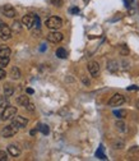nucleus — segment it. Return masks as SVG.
<instances>
[{"label": "nucleus", "instance_id": "nucleus-1", "mask_svg": "<svg viewBox=\"0 0 139 161\" xmlns=\"http://www.w3.org/2000/svg\"><path fill=\"white\" fill-rule=\"evenodd\" d=\"M22 23L29 30H40V18L36 14H27L22 18Z\"/></svg>", "mask_w": 139, "mask_h": 161}, {"label": "nucleus", "instance_id": "nucleus-2", "mask_svg": "<svg viewBox=\"0 0 139 161\" xmlns=\"http://www.w3.org/2000/svg\"><path fill=\"white\" fill-rule=\"evenodd\" d=\"M15 114H17V107L14 106H7L4 107V110L2 112V116H0V119L2 120H9V119H13V118L15 116Z\"/></svg>", "mask_w": 139, "mask_h": 161}, {"label": "nucleus", "instance_id": "nucleus-3", "mask_svg": "<svg viewBox=\"0 0 139 161\" xmlns=\"http://www.w3.org/2000/svg\"><path fill=\"white\" fill-rule=\"evenodd\" d=\"M46 26H47V28H50V30H57L63 26V19L59 17H50L46 21Z\"/></svg>", "mask_w": 139, "mask_h": 161}, {"label": "nucleus", "instance_id": "nucleus-4", "mask_svg": "<svg viewBox=\"0 0 139 161\" xmlns=\"http://www.w3.org/2000/svg\"><path fill=\"white\" fill-rule=\"evenodd\" d=\"M10 37H12V30H10V27L7 26L5 23H0V39L7 41Z\"/></svg>", "mask_w": 139, "mask_h": 161}, {"label": "nucleus", "instance_id": "nucleus-5", "mask_svg": "<svg viewBox=\"0 0 139 161\" xmlns=\"http://www.w3.org/2000/svg\"><path fill=\"white\" fill-rule=\"evenodd\" d=\"M0 12L8 18H14L15 14H17L15 13V9L10 4H5V5H3V7H0Z\"/></svg>", "mask_w": 139, "mask_h": 161}, {"label": "nucleus", "instance_id": "nucleus-6", "mask_svg": "<svg viewBox=\"0 0 139 161\" xmlns=\"http://www.w3.org/2000/svg\"><path fill=\"white\" fill-rule=\"evenodd\" d=\"M125 103V99H124V96L120 95V93H115L112 97L110 99L109 101V105L110 106H121L122 104Z\"/></svg>", "mask_w": 139, "mask_h": 161}, {"label": "nucleus", "instance_id": "nucleus-7", "mask_svg": "<svg viewBox=\"0 0 139 161\" xmlns=\"http://www.w3.org/2000/svg\"><path fill=\"white\" fill-rule=\"evenodd\" d=\"M12 124L17 128V129H20V128H26V127H27L28 120L26 119V118H23V116H14Z\"/></svg>", "mask_w": 139, "mask_h": 161}, {"label": "nucleus", "instance_id": "nucleus-8", "mask_svg": "<svg viewBox=\"0 0 139 161\" xmlns=\"http://www.w3.org/2000/svg\"><path fill=\"white\" fill-rule=\"evenodd\" d=\"M64 36L61 32H57V31H52L50 32V33H47V40H49L50 42H54V44H57V42L63 41Z\"/></svg>", "mask_w": 139, "mask_h": 161}, {"label": "nucleus", "instance_id": "nucleus-9", "mask_svg": "<svg viewBox=\"0 0 139 161\" xmlns=\"http://www.w3.org/2000/svg\"><path fill=\"white\" fill-rule=\"evenodd\" d=\"M17 128H15L13 124L12 125H7V127H4L3 128V131H2V136L4 138H10V137H13L15 133H17Z\"/></svg>", "mask_w": 139, "mask_h": 161}, {"label": "nucleus", "instance_id": "nucleus-10", "mask_svg": "<svg viewBox=\"0 0 139 161\" xmlns=\"http://www.w3.org/2000/svg\"><path fill=\"white\" fill-rule=\"evenodd\" d=\"M88 72L92 74L93 77H97V74L100 73V65L97 62H91L88 64Z\"/></svg>", "mask_w": 139, "mask_h": 161}, {"label": "nucleus", "instance_id": "nucleus-11", "mask_svg": "<svg viewBox=\"0 0 139 161\" xmlns=\"http://www.w3.org/2000/svg\"><path fill=\"white\" fill-rule=\"evenodd\" d=\"M8 152L12 155V156L17 157V156H19V155H20V150H19V147L15 146V144H9V146H8Z\"/></svg>", "mask_w": 139, "mask_h": 161}, {"label": "nucleus", "instance_id": "nucleus-12", "mask_svg": "<svg viewBox=\"0 0 139 161\" xmlns=\"http://www.w3.org/2000/svg\"><path fill=\"white\" fill-rule=\"evenodd\" d=\"M22 28H23L22 22H19V21H14L10 30H12V32H14V33H20V32H22Z\"/></svg>", "mask_w": 139, "mask_h": 161}, {"label": "nucleus", "instance_id": "nucleus-13", "mask_svg": "<svg viewBox=\"0 0 139 161\" xmlns=\"http://www.w3.org/2000/svg\"><path fill=\"white\" fill-rule=\"evenodd\" d=\"M10 49L8 46H5V45H0V58H9L10 55Z\"/></svg>", "mask_w": 139, "mask_h": 161}, {"label": "nucleus", "instance_id": "nucleus-14", "mask_svg": "<svg viewBox=\"0 0 139 161\" xmlns=\"http://www.w3.org/2000/svg\"><path fill=\"white\" fill-rule=\"evenodd\" d=\"M28 103H29L28 96L22 95V96H19V97H17V104L20 105V106H24V107H26V105H27Z\"/></svg>", "mask_w": 139, "mask_h": 161}, {"label": "nucleus", "instance_id": "nucleus-15", "mask_svg": "<svg viewBox=\"0 0 139 161\" xmlns=\"http://www.w3.org/2000/svg\"><path fill=\"white\" fill-rule=\"evenodd\" d=\"M13 92H14L13 86L10 84V83H5V84H4V95L9 97V96H12V95H13Z\"/></svg>", "mask_w": 139, "mask_h": 161}, {"label": "nucleus", "instance_id": "nucleus-16", "mask_svg": "<svg viewBox=\"0 0 139 161\" xmlns=\"http://www.w3.org/2000/svg\"><path fill=\"white\" fill-rule=\"evenodd\" d=\"M112 147L115 150H121L125 147V143L122 139H114V142H112Z\"/></svg>", "mask_w": 139, "mask_h": 161}, {"label": "nucleus", "instance_id": "nucleus-17", "mask_svg": "<svg viewBox=\"0 0 139 161\" xmlns=\"http://www.w3.org/2000/svg\"><path fill=\"white\" fill-rule=\"evenodd\" d=\"M10 77H12L13 79H19L20 78V71L17 67L12 68V71H10Z\"/></svg>", "mask_w": 139, "mask_h": 161}, {"label": "nucleus", "instance_id": "nucleus-18", "mask_svg": "<svg viewBox=\"0 0 139 161\" xmlns=\"http://www.w3.org/2000/svg\"><path fill=\"white\" fill-rule=\"evenodd\" d=\"M56 56L60 58V59H65L68 56V52H66V50L64 49V47H59V49L56 50Z\"/></svg>", "mask_w": 139, "mask_h": 161}, {"label": "nucleus", "instance_id": "nucleus-19", "mask_svg": "<svg viewBox=\"0 0 139 161\" xmlns=\"http://www.w3.org/2000/svg\"><path fill=\"white\" fill-rule=\"evenodd\" d=\"M115 127H116V129L119 131V132H126V125H125V123L124 122H121V120H117L116 122V124H115Z\"/></svg>", "mask_w": 139, "mask_h": 161}, {"label": "nucleus", "instance_id": "nucleus-20", "mask_svg": "<svg viewBox=\"0 0 139 161\" xmlns=\"http://www.w3.org/2000/svg\"><path fill=\"white\" fill-rule=\"evenodd\" d=\"M39 131L42 133V134H45V136H47V134L50 133V128L47 124H40L39 125Z\"/></svg>", "mask_w": 139, "mask_h": 161}, {"label": "nucleus", "instance_id": "nucleus-21", "mask_svg": "<svg viewBox=\"0 0 139 161\" xmlns=\"http://www.w3.org/2000/svg\"><path fill=\"white\" fill-rule=\"evenodd\" d=\"M9 105V100H8V96H0V107L4 109V107H7Z\"/></svg>", "mask_w": 139, "mask_h": 161}, {"label": "nucleus", "instance_id": "nucleus-22", "mask_svg": "<svg viewBox=\"0 0 139 161\" xmlns=\"http://www.w3.org/2000/svg\"><path fill=\"white\" fill-rule=\"evenodd\" d=\"M107 69L110 72H116L117 71V62H115V60H111V62H109V64H107Z\"/></svg>", "mask_w": 139, "mask_h": 161}, {"label": "nucleus", "instance_id": "nucleus-23", "mask_svg": "<svg viewBox=\"0 0 139 161\" xmlns=\"http://www.w3.org/2000/svg\"><path fill=\"white\" fill-rule=\"evenodd\" d=\"M96 156H97L98 159H101V160L107 159V157H106V155L103 153V146H102V144H101V146H100V148L97 150V151H96Z\"/></svg>", "mask_w": 139, "mask_h": 161}, {"label": "nucleus", "instance_id": "nucleus-24", "mask_svg": "<svg viewBox=\"0 0 139 161\" xmlns=\"http://www.w3.org/2000/svg\"><path fill=\"white\" fill-rule=\"evenodd\" d=\"M119 51H120V54L121 55H128L129 54V49H128V45H125V44H121L120 46H119Z\"/></svg>", "mask_w": 139, "mask_h": 161}, {"label": "nucleus", "instance_id": "nucleus-25", "mask_svg": "<svg viewBox=\"0 0 139 161\" xmlns=\"http://www.w3.org/2000/svg\"><path fill=\"white\" fill-rule=\"evenodd\" d=\"M126 110H115L114 115H116V118H125L126 116Z\"/></svg>", "mask_w": 139, "mask_h": 161}, {"label": "nucleus", "instance_id": "nucleus-26", "mask_svg": "<svg viewBox=\"0 0 139 161\" xmlns=\"http://www.w3.org/2000/svg\"><path fill=\"white\" fill-rule=\"evenodd\" d=\"M9 64V58H0V68H5Z\"/></svg>", "mask_w": 139, "mask_h": 161}, {"label": "nucleus", "instance_id": "nucleus-27", "mask_svg": "<svg viewBox=\"0 0 139 161\" xmlns=\"http://www.w3.org/2000/svg\"><path fill=\"white\" fill-rule=\"evenodd\" d=\"M8 160V153L5 151H0V161H5Z\"/></svg>", "mask_w": 139, "mask_h": 161}, {"label": "nucleus", "instance_id": "nucleus-28", "mask_svg": "<svg viewBox=\"0 0 139 161\" xmlns=\"http://www.w3.org/2000/svg\"><path fill=\"white\" fill-rule=\"evenodd\" d=\"M51 4L59 8V7H61L63 5V0H51Z\"/></svg>", "mask_w": 139, "mask_h": 161}, {"label": "nucleus", "instance_id": "nucleus-29", "mask_svg": "<svg viewBox=\"0 0 139 161\" xmlns=\"http://www.w3.org/2000/svg\"><path fill=\"white\" fill-rule=\"evenodd\" d=\"M26 109H27L28 111H33L35 110V105L32 104V103H28L27 105H26Z\"/></svg>", "mask_w": 139, "mask_h": 161}, {"label": "nucleus", "instance_id": "nucleus-30", "mask_svg": "<svg viewBox=\"0 0 139 161\" xmlns=\"http://www.w3.org/2000/svg\"><path fill=\"white\" fill-rule=\"evenodd\" d=\"M5 77H7V73H5V71H4L3 68H0V80L4 79Z\"/></svg>", "mask_w": 139, "mask_h": 161}, {"label": "nucleus", "instance_id": "nucleus-31", "mask_svg": "<svg viewBox=\"0 0 139 161\" xmlns=\"http://www.w3.org/2000/svg\"><path fill=\"white\" fill-rule=\"evenodd\" d=\"M70 13H72V14H77V13H79V9H78L77 7H74V8L70 9Z\"/></svg>", "mask_w": 139, "mask_h": 161}, {"label": "nucleus", "instance_id": "nucleus-32", "mask_svg": "<svg viewBox=\"0 0 139 161\" xmlns=\"http://www.w3.org/2000/svg\"><path fill=\"white\" fill-rule=\"evenodd\" d=\"M126 90L128 91H134V90H139V87H138V86H130V87H128Z\"/></svg>", "mask_w": 139, "mask_h": 161}, {"label": "nucleus", "instance_id": "nucleus-33", "mask_svg": "<svg viewBox=\"0 0 139 161\" xmlns=\"http://www.w3.org/2000/svg\"><path fill=\"white\" fill-rule=\"evenodd\" d=\"M33 92H35V91H33V90H32V88H27V93L32 95V93H33Z\"/></svg>", "mask_w": 139, "mask_h": 161}, {"label": "nucleus", "instance_id": "nucleus-34", "mask_svg": "<svg viewBox=\"0 0 139 161\" xmlns=\"http://www.w3.org/2000/svg\"><path fill=\"white\" fill-rule=\"evenodd\" d=\"M36 133H37V129H33V131H31V136H35Z\"/></svg>", "mask_w": 139, "mask_h": 161}, {"label": "nucleus", "instance_id": "nucleus-35", "mask_svg": "<svg viewBox=\"0 0 139 161\" xmlns=\"http://www.w3.org/2000/svg\"><path fill=\"white\" fill-rule=\"evenodd\" d=\"M133 2V0H125V3H126V7H128V5H130V3Z\"/></svg>", "mask_w": 139, "mask_h": 161}, {"label": "nucleus", "instance_id": "nucleus-36", "mask_svg": "<svg viewBox=\"0 0 139 161\" xmlns=\"http://www.w3.org/2000/svg\"><path fill=\"white\" fill-rule=\"evenodd\" d=\"M137 107H138V109H139V100L137 101Z\"/></svg>", "mask_w": 139, "mask_h": 161}]
</instances>
